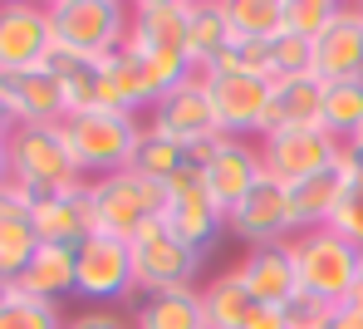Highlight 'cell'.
I'll use <instances>...</instances> for the list:
<instances>
[{"label":"cell","mask_w":363,"mask_h":329,"mask_svg":"<svg viewBox=\"0 0 363 329\" xmlns=\"http://www.w3.org/2000/svg\"><path fill=\"white\" fill-rule=\"evenodd\" d=\"M5 162H10V182L30 197V206L60 192H79L89 182L64 143L60 123H20L5 138Z\"/></svg>","instance_id":"1"},{"label":"cell","mask_w":363,"mask_h":329,"mask_svg":"<svg viewBox=\"0 0 363 329\" xmlns=\"http://www.w3.org/2000/svg\"><path fill=\"white\" fill-rule=\"evenodd\" d=\"M84 197H89L94 231L118 236V241H133L147 221H157L167 211V187L152 182V177H143L138 167H118L108 177H94Z\"/></svg>","instance_id":"2"},{"label":"cell","mask_w":363,"mask_h":329,"mask_svg":"<svg viewBox=\"0 0 363 329\" xmlns=\"http://www.w3.org/2000/svg\"><path fill=\"white\" fill-rule=\"evenodd\" d=\"M60 128L79 172L94 182V177H108V172L133 162V147H138L147 123L138 113H118V108H89V113H69Z\"/></svg>","instance_id":"3"},{"label":"cell","mask_w":363,"mask_h":329,"mask_svg":"<svg viewBox=\"0 0 363 329\" xmlns=\"http://www.w3.org/2000/svg\"><path fill=\"white\" fill-rule=\"evenodd\" d=\"M290 261H295V280L300 290L329 300V305H344L354 295V280H359V265H363V251L349 246L339 231L319 226V231H300L290 241Z\"/></svg>","instance_id":"4"},{"label":"cell","mask_w":363,"mask_h":329,"mask_svg":"<svg viewBox=\"0 0 363 329\" xmlns=\"http://www.w3.org/2000/svg\"><path fill=\"white\" fill-rule=\"evenodd\" d=\"M128 10L123 0H50V30L55 45L104 60L128 40Z\"/></svg>","instance_id":"5"},{"label":"cell","mask_w":363,"mask_h":329,"mask_svg":"<svg viewBox=\"0 0 363 329\" xmlns=\"http://www.w3.org/2000/svg\"><path fill=\"white\" fill-rule=\"evenodd\" d=\"M128 256H133V285L143 295H162V290H186L196 285L201 275V251H191L186 241H177L162 216L147 221L133 241H128Z\"/></svg>","instance_id":"6"},{"label":"cell","mask_w":363,"mask_h":329,"mask_svg":"<svg viewBox=\"0 0 363 329\" xmlns=\"http://www.w3.org/2000/svg\"><path fill=\"white\" fill-rule=\"evenodd\" d=\"M201 84H206V99H211L216 128L226 133V138H250V133L260 138L265 108H270V94H275V79L236 74V69H206Z\"/></svg>","instance_id":"7"},{"label":"cell","mask_w":363,"mask_h":329,"mask_svg":"<svg viewBox=\"0 0 363 329\" xmlns=\"http://www.w3.org/2000/svg\"><path fill=\"white\" fill-rule=\"evenodd\" d=\"M344 157V143L329 128H285L260 138V162H265V177L275 182H300V177H314L324 167H334Z\"/></svg>","instance_id":"8"},{"label":"cell","mask_w":363,"mask_h":329,"mask_svg":"<svg viewBox=\"0 0 363 329\" xmlns=\"http://www.w3.org/2000/svg\"><path fill=\"white\" fill-rule=\"evenodd\" d=\"M226 231H231L236 241H245L250 251H255V246H285V241H295L300 226H295V211H290V192H285V182L260 177L255 192L226 216Z\"/></svg>","instance_id":"9"},{"label":"cell","mask_w":363,"mask_h":329,"mask_svg":"<svg viewBox=\"0 0 363 329\" xmlns=\"http://www.w3.org/2000/svg\"><path fill=\"white\" fill-rule=\"evenodd\" d=\"M138 285H133V256H128V241L118 236H104L94 231L84 246H79V270H74V295L84 300H128Z\"/></svg>","instance_id":"10"},{"label":"cell","mask_w":363,"mask_h":329,"mask_svg":"<svg viewBox=\"0 0 363 329\" xmlns=\"http://www.w3.org/2000/svg\"><path fill=\"white\" fill-rule=\"evenodd\" d=\"M50 50H55L50 5H30V0L0 5V74L40 69L50 60Z\"/></svg>","instance_id":"11"},{"label":"cell","mask_w":363,"mask_h":329,"mask_svg":"<svg viewBox=\"0 0 363 329\" xmlns=\"http://www.w3.org/2000/svg\"><path fill=\"white\" fill-rule=\"evenodd\" d=\"M99 89H104V108H118V113H152V104L162 99V84L152 74V60L143 50H133L123 40L113 55L99 60Z\"/></svg>","instance_id":"12"},{"label":"cell","mask_w":363,"mask_h":329,"mask_svg":"<svg viewBox=\"0 0 363 329\" xmlns=\"http://www.w3.org/2000/svg\"><path fill=\"white\" fill-rule=\"evenodd\" d=\"M147 128L162 133V138H172V143H182V147H191V143H206V138H226V133L216 128V113H211V99H206V84H201V74H191L186 84L167 89V94L152 104V118H147Z\"/></svg>","instance_id":"13"},{"label":"cell","mask_w":363,"mask_h":329,"mask_svg":"<svg viewBox=\"0 0 363 329\" xmlns=\"http://www.w3.org/2000/svg\"><path fill=\"white\" fill-rule=\"evenodd\" d=\"M260 177H265L260 143H250V138H221V147H216L211 162H206V197L231 216V211L255 192Z\"/></svg>","instance_id":"14"},{"label":"cell","mask_w":363,"mask_h":329,"mask_svg":"<svg viewBox=\"0 0 363 329\" xmlns=\"http://www.w3.org/2000/svg\"><path fill=\"white\" fill-rule=\"evenodd\" d=\"M324 94H329V79H319V74L275 79V94H270L260 138L285 133V128H324Z\"/></svg>","instance_id":"15"},{"label":"cell","mask_w":363,"mask_h":329,"mask_svg":"<svg viewBox=\"0 0 363 329\" xmlns=\"http://www.w3.org/2000/svg\"><path fill=\"white\" fill-rule=\"evenodd\" d=\"M128 45L143 55H186V0H138L128 10Z\"/></svg>","instance_id":"16"},{"label":"cell","mask_w":363,"mask_h":329,"mask_svg":"<svg viewBox=\"0 0 363 329\" xmlns=\"http://www.w3.org/2000/svg\"><path fill=\"white\" fill-rule=\"evenodd\" d=\"M314 74L329 84L363 79V5H339L334 25L314 40Z\"/></svg>","instance_id":"17"},{"label":"cell","mask_w":363,"mask_h":329,"mask_svg":"<svg viewBox=\"0 0 363 329\" xmlns=\"http://www.w3.org/2000/svg\"><path fill=\"white\" fill-rule=\"evenodd\" d=\"M359 162H354V152L344 147V157L334 162V167H324V172H314V177H300V182H290L285 192H290V211H295V226L300 231H319V226H329L334 221V206L344 197V187H349V172H354Z\"/></svg>","instance_id":"18"},{"label":"cell","mask_w":363,"mask_h":329,"mask_svg":"<svg viewBox=\"0 0 363 329\" xmlns=\"http://www.w3.org/2000/svg\"><path fill=\"white\" fill-rule=\"evenodd\" d=\"M0 89L15 108V123H64L69 104H64V84L50 69H20V74H0Z\"/></svg>","instance_id":"19"},{"label":"cell","mask_w":363,"mask_h":329,"mask_svg":"<svg viewBox=\"0 0 363 329\" xmlns=\"http://www.w3.org/2000/svg\"><path fill=\"white\" fill-rule=\"evenodd\" d=\"M236 270V280L245 285V295L255 300V305H285L295 290H300V280H295V261H290V241L285 246H255V251H245L241 265H231Z\"/></svg>","instance_id":"20"},{"label":"cell","mask_w":363,"mask_h":329,"mask_svg":"<svg viewBox=\"0 0 363 329\" xmlns=\"http://www.w3.org/2000/svg\"><path fill=\"white\" fill-rule=\"evenodd\" d=\"M35 251H40V236L30 221V197L5 177V187H0V280L15 285Z\"/></svg>","instance_id":"21"},{"label":"cell","mask_w":363,"mask_h":329,"mask_svg":"<svg viewBox=\"0 0 363 329\" xmlns=\"http://www.w3.org/2000/svg\"><path fill=\"white\" fill-rule=\"evenodd\" d=\"M89 182L79 192H60V197H45L30 206V221H35V236L50 241V246H84L94 236V216H89Z\"/></svg>","instance_id":"22"},{"label":"cell","mask_w":363,"mask_h":329,"mask_svg":"<svg viewBox=\"0 0 363 329\" xmlns=\"http://www.w3.org/2000/svg\"><path fill=\"white\" fill-rule=\"evenodd\" d=\"M236 45V30H231V15H226V0H186V55L196 74L211 69L226 50Z\"/></svg>","instance_id":"23"},{"label":"cell","mask_w":363,"mask_h":329,"mask_svg":"<svg viewBox=\"0 0 363 329\" xmlns=\"http://www.w3.org/2000/svg\"><path fill=\"white\" fill-rule=\"evenodd\" d=\"M162 226L186 241L191 251H211V241L226 231V211L216 206V201L206 197V192H186V197H167V211H162Z\"/></svg>","instance_id":"24"},{"label":"cell","mask_w":363,"mask_h":329,"mask_svg":"<svg viewBox=\"0 0 363 329\" xmlns=\"http://www.w3.org/2000/svg\"><path fill=\"white\" fill-rule=\"evenodd\" d=\"M128 320H133V329H211L206 325V310H201V285L143 295Z\"/></svg>","instance_id":"25"},{"label":"cell","mask_w":363,"mask_h":329,"mask_svg":"<svg viewBox=\"0 0 363 329\" xmlns=\"http://www.w3.org/2000/svg\"><path fill=\"white\" fill-rule=\"evenodd\" d=\"M74 270H79V251H74V246H50V241H40V251L30 256V265L20 270L15 285L60 305L64 295H74Z\"/></svg>","instance_id":"26"},{"label":"cell","mask_w":363,"mask_h":329,"mask_svg":"<svg viewBox=\"0 0 363 329\" xmlns=\"http://www.w3.org/2000/svg\"><path fill=\"white\" fill-rule=\"evenodd\" d=\"M201 310H206V325L211 329H241L245 315L255 310V300L245 295L236 270H226V275H216V280L201 285Z\"/></svg>","instance_id":"27"},{"label":"cell","mask_w":363,"mask_h":329,"mask_svg":"<svg viewBox=\"0 0 363 329\" xmlns=\"http://www.w3.org/2000/svg\"><path fill=\"white\" fill-rule=\"evenodd\" d=\"M236 40L250 45H275L285 35V0H226Z\"/></svg>","instance_id":"28"},{"label":"cell","mask_w":363,"mask_h":329,"mask_svg":"<svg viewBox=\"0 0 363 329\" xmlns=\"http://www.w3.org/2000/svg\"><path fill=\"white\" fill-rule=\"evenodd\" d=\"M64 310L55 300H45V295H30V290H20V285H10L5 290V300H0V329H64Z\"/></svg>","instance_id":"29"},{"label":"cell","mask_w":363,"mask_h":329,"mask_svg":"<svg viewBox=\"0 0 363 329\" xmlns=\"http://www.w3.org/2000/svg\"><path fill=\"white\" fill-rule=\"evenodd\" d=\"M324 128L339 143H349L363 128V79H339L324 94Z\"/></svg>","instance_id":"30"},{"label":"cell","mask_w":363,"mask_h":329,"mask_svg":"<svg viewBox=\"0 0 363 329\" xmlns=\"http://www.w3.org/2000/svg\"><path fill=\"white\" fill-rule=\"evenodd\" d=\"M182 162H186V147H182V143H172V138H162V133H152V128H143V138H138L128 167H138L143 177H152V182L167 187V177L177 172Z\"/></svg>","instance_id":"31"},{"label":"cell","mask_w":363,"mask_h":329,"mask_svg":"<svg viewBox=\"0 0 363 329\" xmlns=\"http://www.w3.org/2000/svg\"><path fill=\"white\" fill-rule=\"evenodd\" d=\"M339 15V0H285V35H300V40H319Z\"/></svg>","instance_id":"32"},{"label":"cell","mask_w":363,"mask_h":329,"mask_svg":"<svg viewBox=\"0 0 363 329\" xmlns=\"http://www.w3.org/2000/svg\"><path fill=\"white\" fill-rule=\"evenodd\" d=\"M329 231H339L349 246H359V251H363V167L349 172V187H344V197H339V206H334Z\"/></svg>","instance_id":"33"},{"label":"cell","mask_w":363,"mask_h":329,"mask_svg":"<svg viewBox=\"0 0 363 329\" xmlns=\"http://www.w3.org/2000/svg\"><path fill=\"white\" fill-rule=\"evenodd\" d=\"M270 74L275 79H295V74H314V45L300 35H280L270 45Z\"/></svg>","instance_id":"34"},{"label":"cell","mask_w":363,"mask_h":329,"mask_svg":"<svg viewBox=\"0 0 363 329\" xmlns=\"http://www.w3.org/2000/svg\"><path fill=\"white\" fill-rule=\"evenodd\" d=\"M280 315H285V329H329L334 305L319 300V295H309V290H295V295L280 305Z\"/></svg>","instance_id":"35"},{"label":"cell","mask_w":363,"mask_h":329,"mask_svg":"<svg viewBox=\"0 0 363 329\" xmlns=\"http://www.w3.org/2000/svg\"><path fill=\"white\" fill-rule=\"evenodd\" d=\"M64 329H133V320L123 315V310H84V315H74Z\"/></svg>","instance_id":"36"},{"label":"cell","mask_w":363,"mask_h":329,"mask_svg":"<svg viewBox=\"0 0 363 329\" xmlns=\"http://www.w3.org/2000/svg\"><path fill=\"white\" fill-rule=\"evenodd\" d=\"M241 329H285V315H280L275 305H255V310L245 315Z\"/></svg>","instance_id":"37"},{"label":"cell","mask_w":363,"mask_h":329,"mask_svg":"<svg viewBox=\"0 0 363 329\" xmlns=\"http://www.w3.org/2000/svg\"><path fill=\"white\" fill-rule=\"evenodd\" d=\"M329 329H363V310H354L349 300H344V305H334V320H329Z\"/></svg>","instance_id":"38"},{"label":"cell","mask_w":363,"mask_h":329,"mask_svg":"<svg viewBox=\"0 0 363 329\" xmlns=\"http://www.w3.org/2000/svg\"><path fill=\"white\" fill-rule=\"evenodd\" d=\"M15 128H20V123H15V108H10V99H5V89H0V143H5Z\"/></svg>","instance_id":"39"},{"label":"cell","mask_w":363,"mask_h":329,"mask_svg":"<svg viewBox=\"0 0 363 329\" xmlns=\"http://www.w3.org/2000/svg\"><path fill=\"white\" fill-rule=\"evenodd\" d=\"M344 147H349V152H354V162H359V167H363V128L354 133V138H349V143H344Z\"/></svg>","instance_id":"40"},{"label":"cell","mask_w":363,"mask_h":329,"mask_svg":"<svg viewBox=\"0 0 363 329\" xmlns=\"http://www.w3.org/2000/svg\"><path fill=\"white\" fill-rule=\"evenodd\" d=\"M349 305H354V310H363V265H359V280H354V295H349Z\"/></svg>","instance_id":"41"},{"label":"cell","mask_w":363,"mask_h":329,"mask_svg":"<svg viewBox=\"0 0 363 329\" xmlns=\"http://www.w3.org/2000/svg\"><path fill=\"white\" fill-rule=\"evenodd\" d=\"M5 177H10V162H5V143H0V187H5Z\"/></svg>","instance_id":"42"},{"label":"cell","mask_w":363,"mask_h":329,"mask_svg":"<svg viewBox=\"0 0 363 329\" xmlns=\"http://www.w3.org/2000/svg\"><path fill=\"white\" fill-rule=\"evenodd\" d=\"M5 290H10V285H5V280H0V300H5Z\"/></svg>","instance_id":"43"}]
</instances>
